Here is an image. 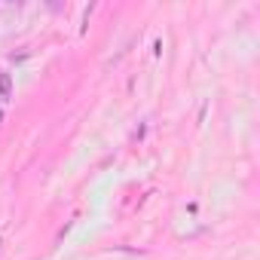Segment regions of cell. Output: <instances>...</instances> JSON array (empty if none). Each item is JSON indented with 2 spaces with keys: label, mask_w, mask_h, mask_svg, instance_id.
Segmentation results:
<instances>
[{
  "label": "cell",
  "mask_w": 260,
  "mask_h": 260,
  "mask_svg": "<svg viewBox=\"0 0 260 260\" xmlns=\"http://www.w3.org/2000/svg\"><path fill=\"white\" fill-rule=\"evenodd\" d=\"M13 98V77L7 71H0V101H10Z\"/></svg>",
  "instance_id": "6da1fadb"
}]
</instances>
